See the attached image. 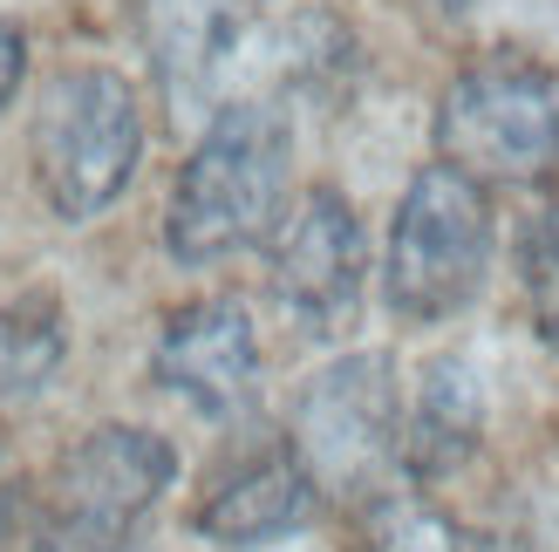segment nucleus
Segmentation results:
<instances>
[{
  "mask_svg": "<svg viewBox=\"0 0 559 552\" xmlns=\"http://www.w3.org/2000/svg\"><path fill=\"white\" fill-rule=\"evenodd\" d=\"M287 171H294V130L273 96H239L212 109L205 136L178 164L171 205H164L171 260L218 266L273 239V226L287 218Z\"/></svg>",
  "mask_w": 559,
  "mask_h": 552,
  "instance_id": "f257e3e1",
  "label": "nucleus"
},
{
  "mask_svg": "<svg viewBox=\"0 0 559 552\" xmlns=\"http://www.w3.org/2000/svg\"><path fill=\"white\" fill-rule=\"evenodd\" d=\"M178 478V451L157 430L103 423L75 436L21 499V526L35 552H136L151 512Z\"/></svg>",
  "mask_w": 559,
  "mask_h": 552,
  "instance_id": "f03ea898",
  "label": "nucleus"
},
{
  "mask_svg": "<svg viewBox=\"0 0 559 552\" xmlns=\"http://www.w3.org/2000/svg\"><path fill=\"white\" fill-rule=\"evenodd\" d=\"M151 55L171 103L226 109L253 69L300 75L314 62V14L294 0H144Z\"/></svg>",
  "mask_w": 559,
  "mask_h": 552,
  "instance_id": "7ed1b4c3",
  "label": "nucleus"
},
{
  "mask_svg": "<svg viewBox=\"0 0 559 552\" xmlns=\"http://www.w3.org/2000/svg\"><path fill=\"white\" fill-rule=\"evenodd\" d=\"M144 157V109L117 69H62L35 103L27 130V164H35L41 199L55 218H96L123 199Z\"/></svg>",
  "mask_w": 559,
  "mask_h": 552,
  "instance_id": "20e7f679",
  "label": "nucleus"
},
{
  "mask_svg": "<svg viewBox=\"0 0 559 552\" xmlns=\"http://www.w3.org/2000/svg\"><path fill=\"white\" fill-rule=\"evenodd\" d=\"M437 164L478 184H539L559 171V69L485 55L437 103Z\"/></svg>",
  "mask_w": 559,
  "mask_h": 552,
  "instance_id": "39448f33",
  "label": "nucleus"
},
{
  "mask_svg": "<svg viewBox=\"0 0 559 552\" xmlns=\"http://www.w3.org/2000/svg\"><path fill=\"white\" fill-rule=\"evenodd\" d=\"M491 273V199L478 178L451 164H424L409 178L396 218H389V260L382 293L396 321H451L478 300Z\"/></svg>",
  "mask_w": 559,
  "mask_h": 552,
  "instance_id": "423d86ee",
  "label": "nucleus"
},
{
  "mask_svg": "<svg viewBox=\"0 0 559 552\" xmlns=\"http://www.w3.org/2000/svg\"><path fill=\"white\" fill-rule=\"evenodd\" d=\"M287 444L321 491L376 505L389 471H403V382L389 355H342L294 403Z\"/></svg>",
  "mask_w": 559,
  "mask_h": 552,
  "instance_id": "0eeeda50",
  "label": "nucleus"
},
{
  "mask_svg": "<svg viewBox=\"0 0 559 552\" xmlns=\"http://www.w3.org/2000/svg\"><path fill=\"white\" fill-rule=\"evenodd\" d=\"M361 280H369V239L361 218L334 184H314L307 199L273 226V253H266V287L287 308L300 335H342L361 314Z\"/></svg>",
  "mask_w": 559,
  "mask_h": 552,
  "instance_id": "6e6552de",
  "label": "nucleus"
},
{
  "mask_svg": "<svg viewBox=\"0 0 559 552\" xmlns=\"http://www.w3.org/2000/svg\"><path fill=\"white\" fill-rule=\"evenodd\" d=\"M157 389H171L199 417H239L260 396V341L239 300H191L164 321V335L151 348Z\"/></svg>",
  "mask_w": 559,
  "mask_h": 552,
  "instance_id": "1a4fd4ad",
  "label": "nucleus"
},
{
  "mask_svg": "<svg viewBox=\"0 0 559 552\" xmlns=\"http://www.w3.org/2000/svg\"><path fill=\"white\" fill-rule=\"evenodd\" d=\"M321 505L314 471L300 464L294 444H253L226 457L205 484V499L191 505V532L226 545V552H253V545H280L294 539Z\"/></svg>",
  "mask_w": 559,
  "mask_h": 552,
  "instance_id": "9d476101",
  "label": "nucleus"
},
{
  "mask_svg": "<svg viewBox=\"0 0 559 552\" xmlns=\"http://www.w3.org/2000/svg\"><path fill=\"white\" fill-rule=\"evenodd\" d=\"M485 436V389L478 369L464 355H437L416 375V396L403 403V478L409 484H437L471 464Z\"/></svg>",
  "mask_w": 559,
  "mask_h": 552,
  "instance_id": "9b49d317",
  "label": "nucleus"
},
{
  "mask_svg": "<svg viewBox=\"0 0 559 552\" xmlns=\"http://www.w3.org/2000/svg\"><path fill=\"white\" fill-rule=\"evenodd\" d=\"M55 369H62V314H55V300L27 293L14 308H0V396H35Z\"/></svg>",
  "mask_w": 559,
  "mask_h": 552,
  "instance_id": "f8f14e48",
  "label": "nucleus"
},
{
  "mask_svg": "<svg viewBox=\"0 0 559 552\" xmlns=\"http://www.w3.org/2000/svg\"><path fill=\"white\" fill-rule=\"evenodd\" d=\"M519 287H525L539 341L559 355V199H546L519 232Z\"/></svg>",
  "mask_w": 559,
  "mask_h": 552,
  "instance_id": "ddd939ff",
  "label": "nucleus"
},
{
  "mask_svg": "<svg viewBox=\"0 0 559 552\" xmlns=\"http://www.w3.org/2000/svg\"><path fill=\"white\" fill-rule=\"evenodd\" d=\"M369 552H464V539L424 491H382L369 505Z\"/></svg>",
  "mask_w": 559,
  "mask_h": 552,
  "instance_id": "4468645a",
  "label": "nucleus"
},
{
  "mask_svg": "<svg viewBox=\"0 0 559 552\" xmlns=\"http://www.w3.org/2000/svg\"><path fill=\"white\" fill-rule=\"evenodd\" d=\"M21 69H27V41H21V27L0 14V109L14 103V89H21Z\"/></svg>",
  "mask_w": 559,
  "mask_h": 552,
  "instance_id": "2eb2a0df",
  "label": "nucleus"
},
{
  "mask_svg": "<svg viewBox=\"0 0 559 552\" xmlns=\"http://www.w3.org/2000/svg\"><path fill=\"white\" fill-rule=\"evenodd\" d=\"M0 499H8V491H0Z\"/></svg>",
  "mask_w": 559,
  "mask_h": 552,
  "instance_id": "dca6fc26",
  "label": "nucleus"
}]
</instances>
